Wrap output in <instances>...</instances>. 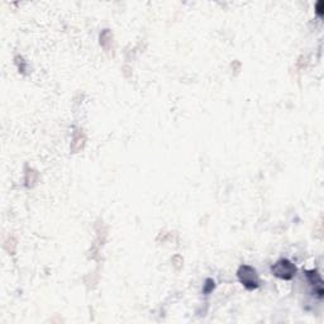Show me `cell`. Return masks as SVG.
<instances>
[{
	"instance_id": "1",
	"label": "cell",
	"mask_w": 324,
	"mask_h": 324,
	"mask_svg": "<svg viewBox=\"0 0 324 324\" xmlns=\"http://www.w3.org/2000/svg\"><path fill=\"white\" fill-rule=\"evenodd\" d=\"M273 273L275 274L276 276H279V278L291 279L295 275V267L289 261L283 260V261L278 262V264L273 267Z\"/></svg>"
},
{
	"instance_id": "2",
	"label": "cell",
	"mask_w": 324,
	"mask_h": 324,
	"mask_svg": "<svg viewBox=\"0 0 324 324\" xmlns=\"http://www.w3.org/2000/svg\"><path fill=\"white\" fill-rule=\"evenodd\" d=\"M238 276L246 288L254 289V288H257V285H258L256 273H254V270L251 269V267H247V266L242 267V269L239 270Z\"/></svg>"
}]
</instances>
